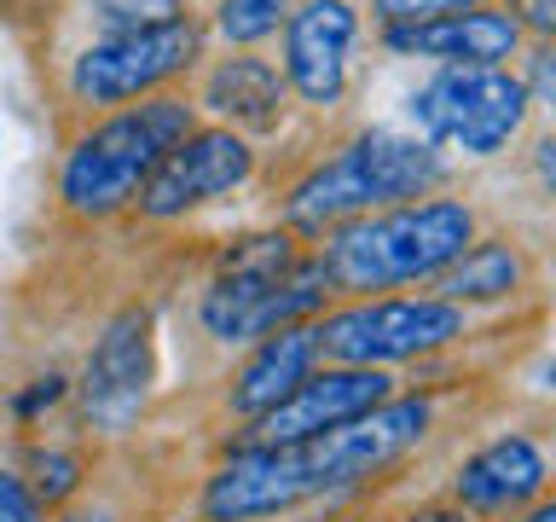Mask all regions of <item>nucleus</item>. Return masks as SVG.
Returning a JSON list of instances; mask_svg holds the SVG:
<instances>
[{
	"label": "nucleus",
	"mask_w": 556,
	"mask_h": 522,
	"mask_svg": "<svg viewBox=\"0 0 556 522\" xmlns=\"http://www.w3.org/2000/svg\"><path fill=\"white\" fill-rule=\"evenodd\" d=\"M476 209L464 198H417L377 215H354L325 233L319 268L330 290H400V285H434L469 244H476Z\"/></svg>",
	"instance_id": "nucleus-1"
},
{
	"label": "nucleus",
	"mask_w": 556,
	"mask_h": 522,
	"mask_svg": "<svg viewBox=\"0 0 556 522\" xmlns=\"http://www.w3.org/2000/svg\"><path fill=\"white\" fill-rule=\"evenodd\" d=\"M441 181H446V157L434 146L389 134V128H365L290 186L285 221L295 233H330V226L354 215H377V209L429 198Z\"/></svg>",
	"instance_id": "nucleus-2"
},
{
	"label": "nucleus",
	"mask_w": 556,
	"mask_h": 522,
	"mask_svg": "<svg viewBox=\"0 0 556 522\" xmlns=\"http://www.w3.org/2000/svg\"><path fill=\"white\" fill-rule=\"evenodd\" d=\"M191 134V104L174 94L122 104L116 116L93 122L76 146H70L64 169H59V198L70 215L81 221H104L116 209L139 203V191L156 174V163Z\"/></svg>",
	"instance_id": "nucleus-3"
},
{
	"label": "nucleus",
	"mask_w": 556,
	"mask_h": 522,
	"mask_svg": "<svg viewBox=\"0 0 556 522\" xmlns=\"http://www.w3.org/2000/svg\"><path fill=\"white\" fill-rule=\"evenodd\" d=\"M412 122L434 151L498 157L528 122V87L504 64H441L412 94Z\"/></svg>",
	"instance_id": "nucleus-4"
},
{
	"label": "nucleus",
	"mask_w": 556,
	"mask_h": 522,
	"mask_svg": "<svg viewBox=\"0 0 556 522\" xmlns=\"http://www.w3.org/2000/svg\"><path fill=\"white\" fill-rule=\"evenodd\" d=\"M313 331H319L325 365H377V372H389L400 360H424L434 348L469 337V313L441 302V296H377V302L325 313V320H313Z\"/></svg>",
	"instance_id": "nucleus-5"
},
{
	"label": "nucleus",
	"mask_w": 556,
	"mask_h": 522,
	"mask_svg": "<svg viewBox=\"0 0 556 522\" xmlns=\"http://www.w3.org/2000/svg\"><path fill=\"white\" fill-rule=\"evenodd\" d=\"M429 430H434V400L429 395H389L382 407L348 418V424L325 430V435L295 442V464H302L313 499H319V494H337V487H354L365 476H377V470H389L394 459H406Z\"/></svg>",
	"instance_id": "nucleus-6"
},
{
	"label": "nucleus",
	"mask_w": 556,
	"mask_h": 522,
	"mask_svg": "<svg viewBox=\"0 0 556 522\" xmlns=\"http://www.w3.org/2000/svg\"><path fill=\"white\" fill-rule=\"evenodd\" d=\"M203 52V29L191 17L156 29H134V35H104L70 64V94L81 104H134L151 99L163 82H174L191 59Z\"/></svg>",
	"instance_id": "nucleus-7"
},
{
	"label": "nucleus",
	"mask_w": 556,
	"mask_h": 522,
	"mask_svg": "<svg viewBox=\"0 0 556 522\" xmlns=\"http://www.w3.org/2000/svg\"><path fill=\"white\" fill-rule=\"evenodd\" d=\"M255 174V151L250 139L232 134V128H191L180 146H174L156 174L139 191V209L151 221H174L198 203H215L226 191H238L243 181Z\"/></svg>",
	"instance_id": "nucleus-8"
},
{
	"label": "nucleus",
	"mask_w": 556,
	"mask_h": 522,
	"mask_svg": "<svg viewBox=\"0 0 556 522\" xmlns=\"http://www.w3.org/2000/svg\"><path fill=\"white\" fill-rule=\"evenodd\" d=\"M151 395V313L122 308L99 331L93 355L81 365V418L99 435H122Z\"/></svg>",
	"instance_id": "nucleus-9"
},
{
	"label": "nucleus",
	"mask_w": 556,
	"mask_h": 522,
	"mask_svg": "<svg viewBox=\"0 0 556 522\" xmlns=\"http://www.w3.org/2000/svg\"><path fill=\"white\" fill-rule=\"evenodd\" d=\"M389 395H394V377L377 372V365H325L290 400H278L267 418H255L243 430V447H295L307 435H325L348 424V418L382 407Z\"/></svg>",
	"instance_id": "nucleus-10"
},
{
	"label": "nucleus",
	"mask_w": 556,
	"mask_h": 522,
	"mask_svg": "<svg viewBox=\"0 0 556 522\" xmlns=\"http://www.w3.org/2000/svg\"><path fill=\"white\" fill-rule=\"evenodd\" d=\"M551 494V452L528 430H504L481 442L452 476V505L476 522H504Z\"/></svg>",
	"instance_id": "nucleus-11"
},
{
	"label": "nucleus",
	"mask_w": 556,
	"mask_h": 522,
	"mask_svg": "<svg viewBox=\"0 0 556 522\" xmlns=\"http://www.w3.org/2000/svg\"><path fill=\"white\" fill-rule=\"evenodd\" d=\"M295 244L285 233H255L238 238L232 250L220 256L215 285L203 290V325L215 331L220 343H255V313L267 308V296L290 278L295 268Z\"/></svg>",
	"instance_id": "nucleus-12"
},
{
	"label": "nucleus",
	"mask_w": 556,
	"mask_h": 522,
	"mask_svg": "<svg viewBox=\"0 0 556 522\" xmlns=\"http://www.w3.org/2000/svg\"><path fill=\"white\" fill-rule=\"evenodd\" d=\"M354 35H359V12L348 0H302V7H290V17H285V87L295 99L330 111L348 87Z\"/></svg>",
	"instance_id": "nucleus-13"
},
{
	"label": "nucleus",
	"mask_w": 556,
	"mask_h": 522,
	"mask_svg": "<svg viewBox=\"0 0 556 522\" xmlns=\"http://www.w3.org/2000/svg\"><path fill=\"white\" fill-rule=\"evenodd\" d=\"M313 487L295 464V447H238L203 487L208 522H261L307 505Z\"/></svg>",
	"instance_id": "nucleus-14"
},
{
	"label": "nucleus",
	"mask_w": 556,
	"mask_h": 522,
	"mask_svg": "<svg viewBox=\"0 0 556 522\" xmlns=\"http://www.w3.org/2000/svg\"><path fill=\"white\" fill-rule=\"evenodd\" d=\"M319 331L307 325H278L267 337H255L250 360L238 365L232 389H226V407H232L243 424H255V418H267L278 400H290L302 383L319 372Z\"/></svg>",
	"instance_id": "nucleus-15"
},
{
	"label": "nucleus",
	"mask_w": 556,
	"mask_h": 522,
	"mask_svg": "<svg viewBox=\"0 0 556 522\" xmlns=\"http://www.w3.org/2000/svg\"><path fill=\"white\" fill-rule=\"evenodd\" d=\"M382 41L406 52V59H434V64H504L521 47V24L498 7H476V12L429 17V24L382 29Z\"/></svg>",
	"instance_id": "nucleus-16"
},
{
	"label": "nucleus",
	"mask_w": 556,
	"mask_h": 522,
	"mask_svg": "<svg viewBox=\"0 0 556 522\" xmlns=\"http://www.w3.org/2000/svg\"><path fill=\"white\" fill-rule=\"evenodd\" d=\"M285 99H290L285 76H278L267 59H250V52L220 59L203 76V104L220 116V128H232V134L238 128H278V122H285Z\"/></svg>",
	"instance_id": "nucleus-17"
},
{
	"label": "nucleus",
	"mask_w": 556,
	"mask_h": 522,
	"mask_svg": "<svg viewBox=\"0 0 556 522\" xmlns=\"http://www.w3.org/2000/svg\"><path fill=\"white\" fill-rule=\"evenodd\" d=\"M528 285V256L510 238H476L452 268L434 278V296L452 308H481V302H510Z\"/></svg>",
	"instance_id": "nucleus-18"
},
{
	"label": "nucleus",
	"mask_w": 556,
	"mask_h": 522,
	"mask_svg": "<svg viewBox=\"0 0 556 522\" xmlns=\"http://www.w3.org/2000/svg\"><path fill=\"white\" fill-rule=\"evenodd\" d=\"M290 7H295V0H220L215 29H220L232 47H255V41H267V35L285 24Z\"/></svg>",
	"instance_id": "nucleus-19"
},
{
	"label": "nucleus",
	"mask_w": 556,
	"mask_h": 522,
	"mask_svg": "<svg viewBox=\"0 0 556 522\" xmlns=\"http://www.w3.org/2000/svg\"><path fill=\"white\" fill-rule=\"evenodd\" d=\"M29 470H35L29 494L41 499V505L70 499V494H76V482H81V459H76V452H64V447H35L29 452Z\"/></svg>",
	"instance_id": "nucleus-20"
},
{
	"label": "nucleus",
	"mask_w": 556,
	"mask_h": 522,
	"mask_svg": "<svg viewBox=\"0 0 556 522\" xmlns=\"http://www.w3.org/2000/svg\"><path fill=\"white\" fill-rule=\"evenodd\" d=\"M93 17L111 24V35H134V29H156L180 17V0H93Z\"/></svg>",
	"instance_id": "nucleus-21"
},
{
	"label": "nucleus",
	"mask_w": 556,
	"mask_h": 522,
	"mask_svg": "<svg viewBox=\"0 0 556 522\" xmlns=\"http://www.w3.org/2000/svg\"><path fill=\"white\" fill-rule=\"evenodd\" d=\"M493 0H371V12L382 17V29H406V24H429V17H452V12H476Z\"/></svg>",
	"instance_id": "nucleus-22"
},
{
	"label": "nucleus",
	"mask_w": 556,
	"mask_h": 522,
	"mask_svg": "<svg viewBox=\"0 0 556 522\" xmlns=\"http://www.w3.org/2000/svg\"><path fill=\"white\" fill-rule=\"evenodd\" d=\"M0 522H41V499L17 470H0Z\"/></svg>",
	"instance_id": "nucleus-23"
},
{
	"label": "nucleus",
	"mask_w": 556,
	"mask_h": 522,
	"mask_svg": "<svg viewBox=\"0 0 556 522\" xmlns=\"http://www.w3.org/2000/svg\"><path fill=\"white\" fill-rule=\"evenodd\" d=\"M521 87H528V99H539V104L556 116V47H551V41L528 59V76H521Z\"/></svg>",
	"instance_id": "nucleus-24"
},
{
	"label": "nucleus",
	"mask_w": 556,
	"mask_h": 522,
	"mask_svg": "<svg viewBox=\"0 0 556 522\" xmlns=\"http://www.w3.org/2000/svg\"><path fill=\"white\" fill-rule=\"evenodd\" d=\"M510 17L521 24V35H545V41L556 47V0H510Z\"/></svg>",
	"instance_id": "nucleus-25"
},
{
	"label": "nucleus",
	"mask_w": 556,
	"mask_h": 522,
	"mask_svg": "<svg viewBox=\"0 0 556 522\" xmlns=\"http://www.w3.org/2000/svg\"><path fill=\"white\" fill-rule=\"evenodd\" d=\"M533 174H539V186H545V198H556V134L533 146Z\"/></svg>",
	"instance_id": "nucleus-26"
},
{
	"label": "nucleus",
	"mask_w": 556,
	"mask_h": 522,
	"mask_svg": "<svg viewBox=\"0 0 556 522\" xmlns=\"http://www.w3.org/2000/svg\"><path fill=\"white\" fill-rule=\"evenodd\" d=\"M394 522H476V517H464L458 505H417V511L394 517Z\"/></svg>",
	"instance_id": "nucleus-27"
},
{
	"label": "nucleus",
	"mask_w": 556,
	"mask_h": 522,
	"mask_svg": "<svg viewBox=\"0 0 556 522\" xmlns=\"http://www.w3.org/2000/svg\"><path fill=\"white\" fill-rule=\"evenodd\" d=\"M504 522H556V487H551V494H545V499H533V505H528V511H516V517H504Z\"/></svg>",
	"instance_id": "nucleus-28"
}]
</instances>
